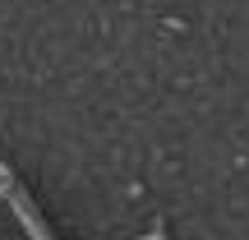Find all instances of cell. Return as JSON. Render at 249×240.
Here are the masks:
<instances>
[{"instance_id":"1","label":"cell","mask_w":249,"mask_h":240,"mask_svg":"<svg viewBox=\"0 0 249 240\" xmlns=\"http://www.w3.org/2000/svg\"><path fill=\"white\" fill-rule=\"evenodd\" d=\"M0 180H5V194H9V203H14L18 222L28 226V236H33V240H51V231H46V226H42V217H37V213H33V203H28V199H23V189H18L14 180L5 176V171H0Z\"/></svg>"},{"instance_id":"2","label":"cell","mask_w":249,"mask_h":240,"mask_svg":"<svg viewBox=\"0 0 249 240\" xmlns=\"http://www.w3.org/2000/svg\"><path fill=\"white\" fill-rule=\"evenodd\" d=\"M143 240H161V231H152V236H143Z\"/></svg>"}]
</instances>
